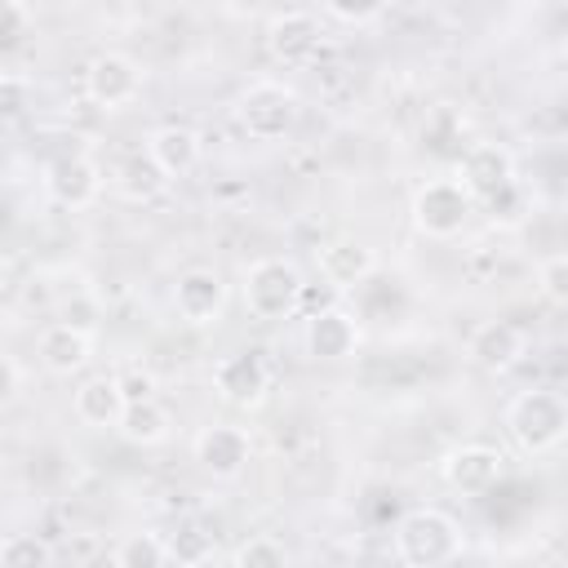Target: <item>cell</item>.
<instances>
[{"instance_id":"cell-33","label":"cell","mask_w":568,"mask_h":568,"mask_svg":"<svg viewBox=\"0 0 568 568\" xmlns=\"http://www.w3.org/2000/svg\"><path fill=\"white\" fill-rule=\"evenodd\" d=\"M0 373H4V382H0V404H13V399L22 395V364H18V355H0Z\"/></svg>"},{"instance_id":"cell-29","label":"cell","mask_w":568,"mask_h":568,"mask_svg":"<svg viewBox=\"0 0 568 568\" xmlns=\"http://www.w3.org/2000/svg\"><path fill=\"white\" fill-rule=\"evenodd\" d=\"M537 288L546 302L568 306V253H550L537 262Z\"/></svg>"},{"instance_id":"cell-12","label":"cell","mask_w":568,"mask_h":568,"mask_svg":"<svg viewBox=\"0 0 568 568\" xmlns=\"http://www.w3.org/2000/svg\"><path fill=\"white\" fill-rule=\"evenodd\" d=\"M359 342H364L359 315L346 311V306H320L302 324V346L315 364H342L359 351Z\"/></svg>"},{"instance_id":"cell-36","label":"cell","mask_w":568,"mask_h":568,"mask_svg":"<svg viewBox=\"0 0 568 568\" xmlns=\"http://www.w3.org/2000/svg\"><path fill=\"white\" fill-rule=\"evenodd\" d=\"M506 4H524V0H506Z\"/></svg>"},{"instance_id":"cell-6","label":"cell","mask_w":568,"mask_h":568,"mask_svg":"<svg viewBox=\"0 0 568 568\" xmlns=\"http://www.w3.org/2000/svg\"><path fill=\"white\" fill-rule=\"evenodd\" d=\"M142 84H146V71L129 58V53H98L84 62L80 71V89L84 98L98 106V111H124L142 98Z\"/></svg>"},{"instance_id":"cell-1","label":"cell","mask_w":568,"mask_h":568,"mask_svg":"<svg viewBox=\"0 0 568 568\" xmlns=\"http://www.w3.org/2000/svg\"><path fill=\"white\" fill-rule=\"evenodd\" d=\"M390 555L408 568H444L466 555V537L448 510L408 506L390 528Z\"/></svg>"},{"instance_id":"cell-35","label":"cell","mask_w":568,"mask_h":568,"mask_svg":"<svg viewBox=\"0 0 568 568\" xmlns=\"http://www.w3.org/2000/svg\"><path fill=\"white\" fill-rule=\"evenodd\" d=\"M559 53H564V62H568V31H564V40H559Z\"/></svg>"},{"instance_id":"cell-16","label":"cell","mask_w":568,"mask_h":568,"mask_svg":"<svg viewBox=\"0 0 568 568\" xmlns=\"http://www.w3.org/2000/svg\"><path fill=\"white\" fill-rule=\"evenodd\" d=\"M36 359L49 377H80L93 359V333L75 328V324H44L40 337H36Z\"/></svg>"},{"instance_id":"cell-8","label":"cell","mask_w":568,"mask_h":568,"mask_svg":"<svg viewBox=\"0 0 568 568\" xmlns=\"http://www.w3.org/2000/svg\"><path fill=\"white\" fill-rule=\"evenodd\" d=\"M231 306V284L217 266H186L178 280H173V311H178V324L186 328H213L222 324Z\"/></svg>"},{"instance_id":"cell-11","label":"cell","mask_w":568,"mask_h":568,"mask_svg":"<svg viewBox=\"0 0 568 568\" xmlns=\"http://www.w3.org/2000/svg\"><path fill=\"white\" fill-rule=\"evenodd\" d=\"M191 453H195V466L209 479L235 484L253 462V439L235 422H213V426H200V435L191 439Z\"/></svg>"},{"instance_id":"cell-10","label":"cell","mask_w":568,"mask_h":568,"mask_svg":"<svg viewBox=\"0 0 568 568\" xmlns=\"http://www.w3.org/2000/svg\"><path fill=\"white\" fill-rule=\"evenodd\" d=\"M457 178L475 195V204L497 209L515 191V155L501 142H470L457 160Z\"/></svg>"},{"instance_id":"cell-31","label":"cell","mask_w":568,"mask_h":568,"mask_svg":"<svg viewBox=\"0 0 568 568\" xmlns=\"http://www.w3.org/2000/svg\"><path fill=\"white\" fill-rule=\"evenodd\" d=\"M115 377H120V390H124L129 404L155 399V390H160V382H155V373L146 364H124V368H115Z\"/></svg>"},{"instance_id":"cell-23","label":"cell","mask_w":568,"mask_h":568,"mask_svg":"<svg viewBox=\"0 0 568 568\" xmlns=\"http://www.w3.org/2000/svg\"><path fill=\"white\" fill-rule=\"evenodd\" d=\"M58 546L44 541L40 532H9L0 541V568H53Z\"/></svg>"},{"instance_id":"cell-7","label":"cell","mask_w":568,"mask_h":568,"mask_svg":"<svg viewBox=\"0 0 568 568\" xmlns=\"http://www.w3.org/2000/svg\"><path fill=\"white\" fill-rule=\"evenodd\" d=\"M266 390H271V359L266 351L257 346H244V351H231L213 364V395L226 404V408H262L266 404Z\"/></svg>"},{"instance_id":"cell-17","label":"cell","mask_w":568,"mask_h":568,"mask_svg":"<svg viewBox=\"0 0 568 568\" xmlns=\"http://www.w3.org/2000/svg\"><path fill=\"white\" fill-rule=\"evenodd\" d=\"M315 266L333 293H351L377 275V253L364 240H328L315 248Z\"/></svg>"},{"instance_id":"cell-19","label":"cell","mask_w":568,"mask_h":568,"mask_svg":"<svg viewBox=\"0 0 568 568\" xmlns=\"http://www.w3.org/2000/svg\"><path fill=\"white\" fill-rule=\"evenodd\" d=\"M146 155L169 173V178H186L200 169V155H204V142L191 124H160L146 133Z\"/></svg>"},{"instance_id":"cell-24","label":"cell","mask_w":568,"mask_h":568,"mask_svg":"<svg viewBox=\"0 0 568 568\" xmlns=\"http://www.w3.org/2000/svg\"><path fill=\"white\" fill-rule=\"evenodd\" d=\"M226 559H231L235 568H288V564H293V550H288L284 537H275V532H253V537H244Z\"/></svg>"},{"instance_id":"cell-14","label":"cell","mask_w":568,"mask_h":568,"mask_svg":"<svg viewBox=\"0 0 568 568\" xmlns=\"http://www.w3.org/2000/svg\"><path fill=\"white\" fill-rule=\"evenodd\" d=\"M266 53H271V62L275 67H315V58H320V49H324V31H320V22H315V13H306V9H284V13H275L271 22H266Z\"/></svg>"},{"instance_id":"cell-15","label":"cell","mask_w":568,"mask_h":568,"mask_svg":"<svg viewBox=\"0 0 568 568\" xmlns=\"http://www.w3.org/2000/svg\"><path fill=\"white\" fill-rule=\"evenodd\" d=\"M466 355H470L475 368L501 377V373H510V368L524 364V355H528V333H524L515 320H484V324H475V333L466 337Z\"/></svg>"},{"instance_id":"cell-20","label":"cell","mask_w":568,"mask_h":568,"mask_svg":"<svg viewBox=\"0 0 568 568\" xmlns=\"http://www.w3.org/2000/svg\"><path fill=\"white\" fill-rule=\"evenodd\" d=\"M115 430L129 444H138V448H155V444H164L173 435V413L160 399H138V404L124 408V417H120Z\"/></svg>"},{"instance_id":"cell-18","label":"cell","mask_w":568,"mask_h":568,"mask_svg":"<svg viewBox=\"0 0 568 568\" xmlns=\"http://www.w3.org/2000/svg\"><path fill=\"white\" fill-rule=\"evenodd\" d=\"M124 408H129V399H124L115 373H89V377L75 386V395H71V413H75L84 426H93V430H106V426L115 430L120 417H124Z\"/></svg>"},{"instance_id":"cell-21","label":"cell","mask_w":568,"mask_h":568,"mask_svg":"<svg viewBox=\"0 0 568 568\" xmlns=\"http://www.w3.org/2000/svg\"><path fill=\"white\" fill-rule=\"evenodd\" d=\"M173 178L146 155V146L142 151H133L120 169H115V186L124 191V200H133V204H151L155 195H164V186H169Z\"/></svg>"},{"instance_id":"cell-13","label":"cell","mask_w":568,"mask_h":568,"mask_svg":"<svg viewBox=\"0 0 568 568\" xmlns=\"http://www.w3.org/2000/svg\"><path fill=\"white\" fill-rule=\"evenodd\" d=\"M439 475H444V484H448L453 493H462V497H488V493L506 479V457H501V448L479 444V439H475V444H457V448L444 453Z\"/></svg>"},{"instance_id":"cell-27","label":"cell","mask_w":568,"mask_h":568,"mask_svg":"<svg viewBox=\"0 0 568 568\" xmlns=\"http://www.w3.org/2000/svg\"><path fill=\"white\" fill-rule=\"evenodd\" d=\"M395 0H320V9L342 27H368L377 22Z\"/></svg>"},{"instance_id":"cell-4","label":"cell","mask_w":568,"mask_h":568,"mask_svg":"<svg viewBox=\"0 0 568 568\" xmlns=\"http://www.w3.org/2000/svg\"><path fill=\"white\" fill-rule=\"evenodd\" d=\"M302 120V98L284 80H253L235 98V124L253 142H284Z\"/></svg>"},{"instance_id":"cell-37","label":"cell","mask_w":568,"mask_h":568,"mask_svg":"<svg viewBox=\"0 0 568 568\" xmlns=\"http://www.w3.org/2000/svg\"><path fill=\"white\" fill-rule=\"evenodd\" d=\"M399 4H413V0H399Z\"/></svg>"},{"instance_id":"cell-28","label":"cell","mask_w":568,"mask_h":568,"mask_svg":"<svg viewBox=\"0 0 568 568\" xmlns=\"http://www.w3.org/2000/svg\"><path fill=\"white\" fill-rule=\"evenodd\" d=\"M53 315H58L62 324H75V328H84V333H98L102 306H98V297H93L89 288H75L71 297H62V302L53 306Z\"/></svg>"},{"instance_id":"cell-22","label":"cell","mask_w":568,"mask_h":568,"mask_svg":"<svg viewBox=\"0 0 568 568\" xmlns=\"http://www.w3.org/2000/svg\"><path fill=\"white\" fill-rule=\"evenodd\" d=\"M106 559H111L115 568H164V564H173V550H169V537H164V532L142 528V532H124V537L111 546Z\"/></svg>"},{"instance_id":"cell-32","label":"cell","mask_w":568,"mask_h":568,"mask_svg":"<svg viewBox=\"0 0 568 568\" xmlns=\"http://www.w3.org/2000/svg\"><path fill=\"white\" fill-rule=\"evenodd\" d=\"M0 93H4V115L18 120L22 106H27V80H22L18 71H4V75H0Z\"/></svg>"},{"instance_id":"cell-9","label":"cell","mask_w":568,"mask_h":568,"mask_svg":"<svg viewBox=\"0 0 568 568\" xmlns=\"http://www.w3.org/2000/svg\"><path fill=\"white\" fill-rule=\"evenodd\" d=\"M44 195L58 204V209H71V213H80V209H93L98 200H102V186H106V178H102V164L89 155V151H67V155H53L49 164H44Z\"/></svg>"},{"instance_id":"cell-2","label":"cell","mask_w":568,"mask_h":568,"mask_svg":"<svg viewBox=\"0 0 568 568\" xmlns=\"http://www.w3.org/2000/svg\"><path fill=\"white\" fill-rule=\"evenodd\" d=\"M501 426L519 453H528V457L555 453L568 444V395L555 386H528V390L510 395Z\"/></svg>"},{"instance_id":"cell-26","label":"cell","mask_w":568,"mask_h":568,"mask_svg":"<svg viewBox=\"0 0 568 568\" xmlns=\"http://www.w3.org/2000/svg\"><path fill=\"white\" fill-rule=\"evenodd\" d=\"M169 550H173V564H186V568L209 564V559L217 555L213 532H200V528H191V524H182L178 532H169Z\"/></svg>"},{"instance_id":"cell-5","label":"cell","mask_w":568,"mask_h":568,"mask_svg":"<svg viewBox=\"0 0 568 568\" xmlns=\"http://www.w3.org/2000/svg\"><path fill=\"white\" fill-rule=\"evenodd\" d=\"M470 213H475V195L466 191V182L457 173L426 178L408 200V217L426 240H457L466 231Z\"/></svg>"},{"instance_id":"cell-30","label":"cell","mask_w":568,"mask_h":568,"mask_svg":"<svg viewBox=\"0 0 568 568\" xmlns=\"http://www.w3.org/2000/svg\"><path fill=\"white\" fill-rule=\"evenodd\" d=\"M462 115L448 106V102H439V106H430V115H426V124H422V142H430L435 151H444L448 142H457L462 138Z\"/></svg>"},{"instance_id":"cell-25","label":"cell","mask_w":568,"mask_h":568,"mask_svg":"<svg viewBox=\"0 0 568 568\" xmlns=\"http://www.w3.org/2000/svg\"><path fill=\"white\" fill-rule=\"evenodd\" d=\"M0 44L4 53H13L27 44V36H36V9L27 0H0Z\"/></svg>"},{"instance_id":"cell-3","label":"cell","mask_w":568,"mask_h":568,"mask_svg":"<svg viewBox=\"0 0 568 568\" xmlns=\"http://www.w3.org/2000/svg\"><path fill=\"white\" fill-rule=\"evenodd\" d=\"M240 302L253 320L262 324H280V320H293L306 302V280L297 271L293 257H280V253H266V257H253L244 266V280H240Z\"/></svg>"},{"instance_id":"cell-34","label":"cell","mask_w":568,"mask_h":568,"mask_svg":"<svg viewBox=\"0 0 568 568\" xmlns=\"http://www.w3.org/2000/svg\"><path fill=\"white\" fill-rule=\"evenodd\" d=\"M98 550H93V541H75V546H67V559H93Z\"/></svg>"}]
</instances>
